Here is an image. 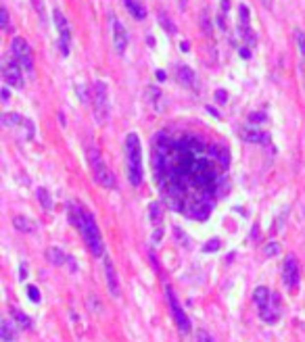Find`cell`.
<instances>
[{
  "mask_svg": "<svg viewBox=\"0 0 305 342\" xmlns=\"http://www.w3.org/2000/svg\"><path fill=\"white\" fill-rule=\"evenodd\" d=\"M176 77H178V82L186 86V88H197V73L192 71L190 67H184V65H178L176 67Z\"/></svg>",
  "mask_w": 305,
  "mask_h": 342,
  "instance_id": "obj_15",
  "label": "cell"
},
{
  "mask_svg": "<svg viewBox=\"0 0 305 342\" xmlns=\"http://www.w3.org/2000/svg\"><path fill=\"white\" fill-rule=\"evenodd\" d=\"M126 165L130 184L138 188L142 184V149H140V138L136 134H128L126 138Z\"/></svg>",
  "mask_w": 305,
  "mask_h": 342,
  "instance_id": "obj_3",
  "label": "cell"
},
{
  "mask_svg": "<svg viewBox=\"0 0 305 342\" xmlns=\"http://www.w3.org/2000/svg\"><path fill=\"white\" fill-rule=\"evenodd\" d=\"M282 279H284V286L288 290H295L297 284H299V265H297L295 256H286L284 269H282Z\"/></svg>",
  "mask_w": 305,
  "mask_h": 342,
  "instance_id": "obj_11",
  "label": "cell"
},
{
  "mask_svg": "<svg viewBox=\"0 0 305 342\" xmlns=\"http://www.w3.org/2000/svg\"><path fill=\"white\" fill-rule=\"evenodd\" d=\"M153 169L163 200L192 219H207L226 192L228 150L190 131H159L153 144Z\"/></svg>",
  "mask_w": 305,
  "mask_h": 342,
  "instance_id": "obj_1",
  "label": "cell"
},
{
  "mask_svg": "<svg viewBox=\"0 0 305 342\" xmlns=\"http://www.w3.org/2000/svg\"><path fill=\"white\" fill-rule=\"evenodd\" d=\"M265 255H268V256H276L278 253H280V246L276 244V242H270L268 246H265V251H263Z\"/></svg>",
  "mask_w": 305,
  "mask_h": 342,
  "instance_id": "obj_34",
  "label": "cell"
},
{
  "mask_svg": "<svg viewBox=\"0 0 305 342\" xmlns=\"http://www.w3.org/2000/svg\"><path fill=\"white\" fill-rule=\"evenodd\" d=\"M215 98L220 100V103H226V100H228V94H226L224 90H217V92H215Z\"/></svg>",
  "mask_w": 305,
  "mask_h": 342,
  "instance_id": "obj_37",
  "label": "cell"
},
{
  "mask_svg": "<svg viewBox=\"0 0 305 342\" xmlns=\"http://www.w3.org/2000/svg\"><path fill=\"white\" fill-rule=\"evenodd\" d=\"M0 121H2L4 128H15V126H19V123H25V119H23L21 115H17V113H4Z\"/></svg>",
  "mask_w": 305,
  "mask_h": 342,
  "instance_id": "obj_24",
  "label": "cell"
},
{
  "mask_svg": "<svg viewBox=\"0 0 305 342\" xmlns=\"http://www.w3.org/2000/svg\"><path fill=\"white\" fill-rule=\"evenodd\" d=\"M167 300H169V309H171V315H174V321L178 325V330L182 334H188L190 332V320H188V315L182 311V307H180V302H178L176 294L171 288H167Z\"/></svg>",
  "mask_w": 305,
  "mask_h": 342,
  "instance_id": "obj_8",
  "label": "cell"
},
{
  "mask_svg": "<svg viewBox=\"0 0 305 342\" xmlns=\"http://www.w3.org/2000/svg\"><path fill=\"white\" fill-rule=\"evenodd\" d=\"M38 200H40V205L44 211H50L52 209V198H50V194L46 188H38Z\"/></svg>",
  "mask_w": 305,
  "mask_h": 342,
  "instance_id": "obj_25",
  "label": "cell"
},
{
  "mask_svg": "<svg viewBox=\"0 0 305 342\" xmlns=\"http://www.w3.org/2000/svg\"><path fill=\"white\" fill-rule=\"evenodd\" d=\"M249 121H265V115L263 113H253V115H249Z\"/></svg>",
  "mask_w": 305,
  "mask_h": 342,
  "instance_id": "obj_36",
  "label": "cell"
},
{
  "mask_svg": "<svg viewBox=\"0 0 305 342\" xmlns=\"http://www.w3.org/2000/svg\"><path fill=\"white\" fill-rule=\"evenodd\" d=\"M259 315H261V320L265 323L278 321V317H280V299H278V294H272V300L268 302V307L259 309Z\"/></svg>",
  "mask_w": 305,
  "mask_h": 342,
  "instance_id": "obj_13",
  "label": "cell"
},
{
  "mask_svg": "<svg viewBox=\"0 0 305 342\" xmlns=\"http://www.w3.org/2000/svg\"><path fill=\"white\" fill-rule=\"evenodd\" d=\"M69 221L80 230L82 238L86 240V244L90 248V253L94 256H103L105 244H103V238H100V230L88 209H84L80 205H69Z\"/></svg>",
  "mask_w": 305,
  "mask_h": 342,
  "instance_id": "obj_2",
  "label": "cell"
},
{
  "mask_svg": "<svg viewBox=\"0 0 305 342\" xmlns=\"http://www.w3.org/2000/svg\"><path fill=\"white\" fill-rule=\"evenodd\" d=\"M13 225H15V230L25 232V234H29V232H34V230H36V221H34V219H29V217H25V215H15Z\"/></svg>",
  "mask_w": 305,
  "mask_h": 342,
  "instance_id": "obj_17",
  "label": "cell"
},
{
  "mask_svg": "<svg viewBox=\"0 0 305 342\" xmlns=\"http://www.w3.org/2000/svg\"><path fill=\"white\" fill-rule=\"evenodd\" d=\"M46 259H48L50 263H52V265H63V263L69 259V256L63 253V251H61V248H48V251H46Z\"/></svg>",
  "mask_w": 305,
  "mask_h": 342,
  "instance_id": "obj_22",
  "label": "cell"
},
{
  "mask_svg": "<svg viewBox=\"0 0 305 342\" xmlns=\"http://www.w3.org/2000/svg\"><path fill=\"white\" fill-rule=\"evenodd\" d=\"M88 161H90V167L94 171V177L100 186L105 188H115V175L111 173V169L107 167V163L103 161V154H100L96 149H90L88 150Z\"/></svg>",
  "mask_w": 305,
  "mask_h": 342,
  "instance_id": "obj_5",
  "label": "cell"
},
{
  "mask_svg": "<svg viewBox=\"0 0 305 342\" xmlns=\"http://www.w3.org/2000/svg\"><path fill=\"white\" fill-rule=\"evenodd\" d=\"M157 80L159 82H165V71H161V69H159V71H157Z\"/></svg>",
  "mask_w": 305,
  "mask_h": 342,
  "instance_id": "obj_39",
  "label": "cell"
},
{
  "mask_svg": "<svg viewBox=\"0 0 305 342\" xmlns=\"http://www.w3.org/2000/svg\"><path fill=\"white\" fill-rule=\"evenodd\" d=\"M0 17H2V27L9 29V11L2 9V11H0Z\"/></svg>",
  "mask_w": 305,
  "mask_h": 342,
  "instance_id": "obj_35",
  "label": "cell"
},
{
  "mask_svg": "<svg viewBox=\"0 0 305 342\" xmlns=\"http://www.w3.org/2000/svg\"><path fill=\"white\" fill-rule=\"evenodd\" d=\"M77 96H80L82 103H92V98H90L88 88H86V86H77Z\"/></svg>",
  "mask_w": 305,
  "mask_h": 342,
  "instance_id": "obj_29",
  "label": "cell"
},
{
  "mask_svg": "<svg viewBox=\"0 0 305 342\" xmlns=\"http://www.w3.org/2000/svg\"><path fill=\"white\" fill-rule=\"evenodd\" d=\"M27 294H29V299H32L34 302H40L42 297H40V290L36 288V286H27Z\"/></svg>",
  "mask_w": 305,
  "mask_h": 342,
  "instance_id": "obj_33",
  "label": "cell"
},
{
  "mask_svg": "<svg viewBox=\"0 0 305 342\" xmlns=\"http://www.w3.org/2000/svg\"><path fill=\"white\" fill-rule=\"evenodd\" d=\"M11 315H13V320L17 321L23 330H29V328H32V323H34V321L29 320V317H27L25 313H23V311H19V309H13V311H11Z\"/></svg>",
  "mask_w": 305,
  "mask_h": 342,
  "instance_id": "obj_23",
  "label": "cell"
},
{
  "mask_svg": "<svg viewBox=\"0 0 305 342\" xmlns=\"http://www.w3.org/2000/svg\"><path fill=\"white\" fill-rule=\"evenodd\" d=\"M25 276H27V274H25V265H21V274H19V278H21V279H25Z\"/></svg>",
  "mask_w": 305,
  "mask_h": 342,
  "instance_id": "obj_43",
  "label": "cell"
},
{
  "mask_svg": "<svg viewBox=\"0 0 305 342\" xmlns=\"http://www.w3.org/2000/svg\"><path fill=\"white\" fill-rule=\"evenodd\" d=\"M88 302H90V311H92V313H100V311H103V302H100L96 297H90Z\"/></svg>",
  "mask_w": 305,
  "mask_h": 342,
  "instance_id": "obj_30",
  "label": "cell"
},
{
  "mask_svg": "<svg viewBox=\"0 0 305 342\" xmlns=\"http://www.w3.org/2000/svg\"><path fill=\"white\" fill-rule=\"evenodd\" d=\"M111 25H113V46H115V52L117 54H123L128 48V42H130V36H128V29L123 27L121 21H117L115 17H111Z\"/></svg>",
  "mask_w": 305,
  "mask_h": 342,
  "instance_id": "obj_10",
  "label": "cell"
},
{
  "mask_svg": "<svg viewBox=\"0 0 305 342\" xmlns=\"http://www.w3.org/2000/svg\"><path fill=\"white\" fill-rule=\"evenodd\" d=\"M253 300L259 305V309L268 307V302L272 300V292L265 288V286H259V288H255V292H253Z\"/></svg>",
  "mask_w": 305,
  "mask_h": 342,
  "instance_id": "obj_21",
  "label": "cell"
},
{
  "mask_svg": "<svg viewBox=\"0 0 305 342\" xmlns=\"http://www.w3.org/2000/svg\"><path fill=\"white\" fill-rule=\"evenodd\" d=\"M159 21H161V25H163V27H167V32H169V34H176V25H174V23H171L169 19H165V15H163V13L159 15Z\"/></svg>",
  "mask_w": 305,
  "mask_h": 342,
  "instance_id": "obj_32",
  "label": "cell"
},
{
  "mask_svg": "<svg viewBox=\"0 0 305 342\" xmlns=\"http://www.w3.org/2000/svg\"><path fill=\"white\" fill-rule=\"evenodd\" d=\"M197 342H215V338L211 336L207 330H199L197 332Z\"/></svg>",
  "mask_w": 305,
  "mask_h": 342,
  "instance_id": "obj_31",
  "label": "cell"
},
{
  "mask_svg": "<svg viewBox=\"0 0 305 342\" xmlns=\"http://www.w3.org/2000/svg\"><path fill=\"white\" fill-rule=\"evenodd\" d=\"M220 248H222V242L217 238H213V240H209V242L203 246V251H205V253H213V251H220Z\"/></svg>",
  "mask_w": 305,
  "mask_h": 342,
  "instance_id": "obj_28",
  "label": "cell"
},
{
  "mask_svg": "<svg viewBox=\"0 0 305 342\" xmlns=\"http://www.w3.org/2000/svg\"><path fill=\"white\" fill-rule=\"evenodd\" d=\"M92 108H94V119L98 126H105L111 115V105H109V90L105 82H94L92 86Z\"/></svg>",
  "mask_w": 305,
  "mask_h": 342,
  "instance_id": "obj_4",
  "label": "cell"
},
{
  "mask_svg": "<svg viewBox=\"0 0 305 342\" xmlns=\"http://www.w3.org/2000/svg\"><path fill=\"white\" fill-rule=\"evenodd\" d=\"M238 11H240V13H238V15H240V17H238V32H240L242 38H245V42L251 46V44L255 42V38H253V34H251V23H249V9H247L245 4H240Z\"/></svg>",
  "mask_w": 305,
  "mask_h": 342,
  "instance_id": "obj_12",
  "label": "cell"
},
{
  "mask_svg": "<svg viewBox=\"0 0 305 342\" xmlns=\"http://www.w3.org/2000/svg\"><path fill=\"white\" fill-rule=\"evenodd\" d=\"M240 54H242V57H245V59H249V57H251V52H249L247 48H242V50H240Z\"/></svg>",
  "mask_w": 305,
  "mask_h": 342,
  "instance_id": "obj_42",
  "label": "cell"
},
{
  "mask_svg": "<svg viewBox=\"0 0 305 342\" xmlns=\"http://www.w3.org/2000/svg\"><path fill=\"white\" fill-rule=\"evenodd\" d=\"M148 96H151V103H153V108L157 113H163V108H165V100H163V94L159 88H155V86H151L148 88Z\"/></svg>",
  "mask_w": 305,
  "mask_h": 342,
  "instance_id": "obj_20",
  "label": "cell"
},
{
  "mask_svg": "<svg viewBox=\"0 0 305 342\" xmlns=\"http://www.w3.org/2000/svg\"><path fill=\"white\" fill-rule=\"evenodd\" d=\"M52 19H54V25L59 29V48H61V54H69V44H71V27H69L67 19L63 17L61 11H52Z\"/></svg>",
  "mask_w": 305,
  "mask_h": 342,
  "instance_id": "obj_7",
  "label": "cell"
},
{
  "mask_svg": "<svg viewBox=\"0 0 305 342\" xmlns=\"http://www.w3.org/2000/svg\"><path fill=\"white\" fill-rule=\"evenodd\" d=\"M259 4L263 6V9H272V6H274V0H259Z\"/></svg>",
  "mask_w": 305,
  "mask_h": 342,
  "instance_id": "obj_38",
  "label": "cell"
},
{
  "mask_svg": "<svg viewBox=\"0 0 305 342\" xmlns=\"http://www.w3.org/2000/svg\"><path fill=\"white\" fill-rule=\"evenodd\" d=\"M151 209H148V215H151V221L157 225L161 221V205L159 203H153V205H148Z\"/></svg>",
  "mask_w": 305,
  "mask_h": 342,
  "instance_id": "obj_26",
  "label": "cell"
},
{
  "mask_svg": "<svg viewBox=\"0 0 305 342\" xmlns=\"http://www.w3.org/2000/svg\"><path fill=\"white\" fill-rule=\"evenodd\" d=\"M123 4H126V9L130 11V15L134 19H138V21H142L144 17H146V9L142 4L138 2V0H123Z\"/></svg>",
  "mask_w": 305,
  "mask_h": 342,
  "instance_id": "obj_19",
  "label": "cell"
},
{
  "mask_svg": "<svg viewBox=\"0 0 305 342\" xmlns=\"http://www.w3.org/2000/svg\"><path fill=\"white\" fill-rule=\"evenodd\" d=\"M188 48H190V44H188V42H182V44H180V50L188 52Z\"/></svg>",
  "mask_w": 305,
  "mask_h": 342,
  "instance_id": "obj_40",
  "label": "cell"
},
{
  "mask_svg": "<svg viewBox=\"0 0 305 342\" xmlns=\"http://www.w3.org/2000/svg\"><path fill=\"white\" fill-rule=\"evenodd\" d=\"M2 77L4 82L13 86V88H23V73H21V65L15 59H6L2 63Z\"/></svg>",
  "mask_w": 305,
  "mask_h": 342,
  "instance_id": "obj_9",
  "label": "cell"
},
{
  "mask_svg": "<svg viewBox=\"0 0 305 342\" xmlns=\"http://www.w3.org/2000/svg\"><path fill=\"white\" fill-rule=\"evenodd\" d=\"M295 38H297V46H299L301 57L305 59V32H303V29H297V32H295Z\"/></svg>",
  "mask_w": 305,
  "mask_h": 342,
  "instance_id": "obj_27",
  "label": "cell"
},
{
  "mask_svg": "<svg viewBox=\"0 0 305 342\" xmlns=\"http://www.w3.org/2000/svg\"><path fill=\"white\" fill-rule=\"evenodd\" d=\"M0 338H2V342H15L17 340V328H15L9 320H4L2 323H0Z\"/></svg>",
  "mask_w": 305,
  "mask_h": 342,
  "instance_id": "obj_18",
  "label": "cell"
},
{
  "mask_svg": "<svg viewBox=\"0 0 305 342\" xmlns=\"http://www.w3.org/2000/svg\"><path fill=\"white\" fill-rule=\"evenodd\" d=\"M11 54H13V59L21 65V69H25L29 75H34V54H32V46H29V42L25 40V38H21V36L13 38Z\"/></svg>",
  "mask_w": 305,
  "mask_h": 342,
  "instance_id": "obj_6",
  "label": "cell"
},
{
  "mask_svg": "<svg viewBox=\"0 0 305 342\" xmlns=\"http://www.w3.org/2000/svg\"><path fill=\"white\" fill-rule=\"evenodd\" d=\"M2 100H4V103L9 100V90H6V88H2Z\"/></svg>",
  "mask_w": 305,
  "mask_h": 342,
  "instance_id": "obj_41",
  "label": "cell"
},
{
  "mask_svg": "<svg viewBox=\"0 0 305 342\" xmlns=\"http://www.w3.org/2000/svg\"><path fill=\"white\" fill-rule=\"evenodd\" d=\"M240 136H242V140H247V142H255V144H263V142H268L270 140V136H265L263 131H259L257 128H242V131H240Z\"/></svg>",
  "mask_w": 305,
  "mask_h": 342,
  "instance_id": "obj_16",
  "label": "cell"
},
{
  "mask_svg": "<svg viewBox=\"0 0 305 342\" xmlns=\"http://www.w3.org/2000/svg\"><path fill=\"white\" fill-rule=\"evenodd\" d=\"M105 259V276H107V284H109V292L111 297H119V282H117V271L113 267V263L109 256H103Z\"/></svg>",
  "mask_w": 305,
  "mask_h": 342,
  "instance_id": "obj_14",
  "label": "cell"
}]
</instances>
